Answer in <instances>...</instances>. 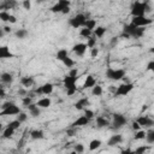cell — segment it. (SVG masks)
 I'll return each mask as SVG.
<instances>
[{"label": "cell", "mask_w": 154, "mask_h": 154, "mask_svg": "<svg viewBox=\"0 0 154 154\" xmlns=\"http://www.w3.org/2000/svg\"><path fill=\"white\" fill-rule=\"evenodd\" d=\"M20 124H22V123H20L18 119H16V120H12V122H10L7 126H11V128H13L14 130H17V129L20 126Z\"/></svg>", "instance_id": "40"}, {"label": "cell", "mask_w": 154, "mask_h": 154, "mask_svg": "<svg viewBox=\"0 0 154 154\" xmlns=\"http://www.w3.org/2000/svg\"><path fill=\"white\" fill-rule=\"evenodd\" d=\"M66 134H67V136H73V135L76 134V128L72 126L71 129H67V130H66Z\"/></svg>", "instance_id": "49"}, {"label": "cell", "mask_w": 154, "mask_h": 154, "mask_svg": "<svg viewBox=\"0 0 154 154\" xmlns=\"http://www.w3.org/2000/svg\"><path fill=\"white\" fill-rule=\"evenodd\" d=\"M131 23L137 25V26H143L144 28L147 25H150L153 23V19H150V18H148L146 16H135L131 19Z\"/></svg>", "instance_id": "6"}, {"label": "cell", "mask_w": 154, "mask_h": 154, "mask_svg": "<svg viewBox=\"0 0 154 154\" xmlns=\"http://www.w3.org/2000/svg\"><path fill=\"white\" fill-rule=\"evenodd\" d=\"M132 89H134V84H132V83H130V82L123 83V84H120V85L117 87V89H116V91H114V96H125V95H128Z\"/></svg>", "instance_id": "5"}, {"label": "cell", "mask_w": 154, "mask_h": 154, "mask_svg": "<svg viewBox=\"0 0 154 154\" xmlns=\"http://www.w3.org/2000/svg\"><path fill=\"white\" fill-rule=\"evenodd\" d=\"M117 42H118V38H117V37H112V40H111V45L114 46V45H117Z\"/></svg>", "instance_id": "56"}, {"label": "cell", "mask_w": 154, "mask_h": 154, "mask_svg": "<svg viewBox=\"0 0 154 154\" xmlns=\"http://www.w3.org/2000/svg\"><path fill=\"white\" fill-rule=\"evenodd\" d=\"M106 77L112 81H119L125 77V71L123 69H113V67H107L106 70Z\"/></svg>", "instance_id": "3"}, {"label": "cell", "mask_w": 154, "mask_h": 154, "mask_svg": "<svg viewBox=\"0 0 154 154\" xmlns=\"http://www.w3.org/2000/svg\"><path fill=\"white\" fill-rule=\"evenodd\" d=\"M147 71H150V72L154 73V60H152L147 64Z\"/></svg>", "instance_id": "46"}, {"label": "cell", "mask_w": 154, "mask_h": 154, "mask_svg": "<svg viewBox=\"0 0 154 154\" xmlns=\"http://www.w3.org/2000/svg\"><path fill=\"white\" fill-rule=\"evenodd\" d=\"M120 36H122V37H125V38H129V37H130V35H129L128 32H124V31L122 32V35H120Z\"/></svg>", "instance_id": "57"}, {"label": "cell", "mask_w": 154, "mask_h": 154, "mask_svg": "<svg viewBox=\"0 0 154 154\" xmlns=\"http://www.w3.org/2000/svg\"><path fill=\"white\" fill-rule=\"evenodd\" d=\"M76 81H77V77H72L70 75H66L63 79V84L66 89H70V88L76 87Z\"/></svg>", "instance_id": "9"}, {"label": "cell", "mask_w": 154, "mask_h": 154, "mask_svg": "<svg viewBox=\"0 0 154 154\" xmlns=\"http://www.w3.org/2000/svg\"><path fill=\"white\" fill-rule=\"evenodd\" d=\"M96 125H97V128H105V126L109 125V122L105 117L99 116V117H96Z\"/></svg>", "instance_id": "20"}, {"label": "cell", "mask_w": 154, "mask_h": 154, "mask_svg": "<svg viewBox=\"0 0 154 154\" xmlns=\"http://www.w3.org/2000/svg\"><path fill=\"white\" fill-rule=\"evenodd\" d=\"M87 48H88L87 43H81V42H79V43H76V45L72 47V52H73V53H76L77 55L82 57V55L85 53Z\"/></svg>", "instance_id": "10"}, {"label": "cell", "mask_w": 154, "mask_h": 154, "mask_svg": "<svg viewBox=\"0 0 154 154\" xmlns=\"http://www.w3.org/2000/svg\"><path fill=\"white\" fill-rule=\"evenodd\" d=\"M90 55H91V58H96L97 55H99V49L97 48H90Z\"/></svg>", "instance_id": "44"}, {"label": "cell", "mask_w": 154, "mask_h": 154, "mask_svg": "<svg viewBox=\"0 0 154 154\" xmlns=\"http://www.w3.org/2000/svg\"><path fill=\"white\" fill-rule=\"evenodd\" d=\"M26 118H28V114H26V113H24V112H20L17 119H18L20 123H23V122H25V120H26Z\"/></svg>", "instance_id": "42"}, {"label": "cell", "mask_w": 154, "mask_h": 154, "mask_svg": "<svg viewBox=\"0 0 154 154\" xmlns=\"http://www.w3.org/2000/svg\"><path fill=\"white\" fill-rule=\"evenodd\" d=\"M77 91V87H73V88H70V89H66V94L69 95V96H71V95H73Z\"/></svg>", "instance_id": "48"}, {"label": "cell", "mask_w": 154, "mask_h": 154, "mask_svg": "<svg viewBox=\"0 0 154 154\" xmlns=\"http://www.w3.org/2000/svg\"><path fill=\"white\" fill-rule=\"evenodd\" d=\"M14 54L12 52H10L7 46H1L0 47V58L2 59H7V58H13Z\"/></svg>", "instance_id": "16"}, {"label": "cell", "mask_w": 154, "mask_h": 154, "mask_svg": "<svg viewBox=\"0 0 154 154\" xmlns=\"http://www.w3.org/2000/svg\"><path fill=\"white\" fill-rule=\"evenodd\" d=\"M101 146V141L100 140H91L89 143V149L90 150H95Z\"/></svg>", "instance_id": "30"}, {"label": "cell", "mask_w": 154, "mask_h": 154, "mask_svg": "<svg viewBox=\"0 0 154 154\" xmlns=\"http://www.w3.org/2000/svg\"><path fill=\"white\" fill-rule=\"evenodd\" d=\"M146 109H147V106H146V105H144V106H143V107H142V111H146Z\"/></svg>", "instance_id": "63"}, {"label": "cell", "mask_w": 154, "mask_h": 154, "mask_svg": "<svg viewBox=\"0 0 154 154\" xmlns=\"http://www.w3.org/2000/svg\"><path fill=\"white\" fill-rule=\"evenodd\" d=\"M128 123V119L125 118V116L120 114V113H114L113 114V128L114 129H119L123 125H125Z\"/></svg>", "instance_id": "7"}, {"label": "cell", "mask_w": 154, "mask_h": 154, "mask_svg": "<svg viewBox=\"0 0 154 154\" xmlns=\"http://www.w3.org/2000/svg\"><path fill=\"white\" fill-rule=\"evenodd\" d=\"M51 103H52L51 99H48V97H42V99H40L37 101V106L41 107V108H47V107L51 106Z\"/></svg>", "instance_id": "23"}, {"label": "cell", "mask_w": 154, "mask_h": 154, "mask_svg": "<svg viewBox=\"0 0 154 154\" xmlns=\"http://www.w3.org/2000/svg\"><path fill=\"white\" fill-rule=\"evenodd\" d=\"M140 126H141V125L138 124V122H137V120L132 123V129H134V130H140Z\"/></svg>", "instance_id": "54"}, {"label": "cell", "mask_w": 154, "mask_h": 154, "mask_svg": "<svg viewBox=\"0 0 154 154\" xmlns=\"http://www.w3.org/2000/svg\"><path fill=\"white\" fill-rule=\"evenodd\" d=\"M28 93H26V90L25 89H23V88H19L18 89V95H20V96H25Z\"/></svg>", "instance_id": "51"}, {"label": "cell", "mask_w": 154, "mask_h": 154, "mask_svg": "<svg viewBox=\"0 0 154 154\" xmlns=\"http://www.w3.org/2000/svg\"><path fill=\"white\" fill-rule=\"evenodd\" d=\"M28 30H25V29H18L16 32H14V35H16V37L17 38H20V40H23V38H25L26 36H28Z\"/></svg>", "instance_id": "28"}, {"label": "cell", "mask_w": 154, "mask_h": 154, "mask_svg": "<svg viewBox=\"0 0 154 154\" xmlns=\"http://www.w3.org/2000/svg\"><path fill=\"white\" fill-rule=\"evenodd\" d=\"M149 53H154V46H153V47L149 49Z\"/></svg>", "instance_id": "61"}, {"label": "cell", "mask_w": 154, "mask_h": 154, "mask_svg": "<svg viewBox=\"0 0 154 154\" xmlns=\"http://www.w3.org/2000/svg\"><path fill=\"white\" fill-rule=\"evenodd\" d=\"M84 116H87L89 119H91V118L94 117V112H93L91 109H87V108H85V109H84Z\"/></svg>", "instance_id": "47"}, {"label": "cell", "mask_w": 154, "mask_h": 154, "mask_svg": "<svg viewBox=\"0 0 154 154\" xmlns=\"http://www.w3.org/2000/svg\"><path fill=\"white\" fill-rule=\"evenodd\" d=\"M57 59L58 60H60V61H63L66 57H67V49L66 48H61V49H59L58 52H57Z\"/></svg>", "instance_id": "26"}, {"label": "cell", "mask_w": 154, "mask_h": 154, "mask_svg": "<svg viewBox=\"0 0 154 154\" xmlns=\"http://www.w3.org/2000/svg\"><path fill=\"white\" fill-rule=\"evenodd\" d=\"M40 88H41V91H42L43 95H49V94H52V91H53V84H52V83H45V84L41 85Z\"/></svg>", "instance_id": "19"}, {"label": "cell", "mask_w": 154, "mask_h": 154, "mask_svg": "<svg viewBox=\"0 0 154 154\" xmlns=\"http://www.w3.org/2000/svg\"><path fill=\"white\" fill-rule=\"evenodd\" d=\"M65 7H67V6H64V5L59 4V2H57L55 5H53L51 7V12H53V13H63V11H64Z\"/></svg>", "instance_id": "24"}, {"label": "cell", "mask_w": 154, "mask_h": 154, "mask_svg": "<svg viewBox=\"0 0 154 154\" xmlns=\"http://www.w3.org/2000/svg\"><path fill=\"white\" fill-rule=\"evenodd\" d=\"M89 105H90L89 100H88L87 97H82V99H79V100L75 103V108L78 109V111H82V109H84L85 106H89Z\"/></svg>", "instance_id": "17"}, {"label": "cell", "mask_w": 154, "mask_h": 154, "mask_svg": "<svg viewBox=\"0 0 154 154\" xmlns=\"http://www.w3.org/2000/svg\"><path fill=\"white\" fill-rule=\"evenodd\" d=\"M26 108L29 109L30 116L34 117V118H36V117H38V116L41 114V109H40V107L37 106V103H36V105H35V103H30Z\"/></svg>", "instance_id": "14"}, {"label": "cell", "mask_w": 154, "mask_h": 154, "mask_svg": "<svg viewBox=\"0 0 154 154\" xmlns=\"http://www.w3.org/2000/svg\"><path fill=\"white\" fill-rule=\"evenodd\" d=\"M85 22H87V17L83 14V13H78L76 14L75 17H72L70 20H69V24L77 29V28H81V26H84L85 25Z\"/></svg>", "instance_id": "4"}, {"label": "cell", "mask_w": 154, "mask_h": 154, "mask_svg": "<svg viewBox=\"0 0 154 154\" xmlns=\"http://www.w3.org/2000/svg\"><path fill=\"white\" fill-rule=\"evenodd\" d=\"M58 2L59 4H61V5H64V6H70V0H58Z\"/></svg>", "instance_id": "52"}, {"label": "cell", "mask_w": 154, "mask_h": 154, "mask_svg": "<svg viewBox=\"0 0 154 154\" xmlns=\"http://www.w3.org/2000/svg\"><path fill=\"white\" fill-rule=\"evenodd\" d=\"M105 32H106V28H105V26H96V28L94 29V34H95V36H97V37H102V36L105 35Z\"/></svg>", "instance_id": "29"}, {"label": "cell", "mask_w": 154, "mask_h": 154, "mask_svg": "<svg viewBox=\"0 0 154 154\" xmlns=\"http://www.w3.org/2000/svg\"><path fill=\"white\" fill-rule=\"evenodd\" d=\"M95 83H96V81H95V78H94L93 76H87V78H85V81H84V83H83V88H84V89L93 88V87L95 85Z\"/></svg>", "instance_id": "18"}, {"label": "cell", "mask_w": 154, "mask_h": 154, "mask_svg": "<svg viewBox=\"0 0 154 154\" xmlns=\"http://www.w3.org/2000/svg\"><path fill=\"white\" fill-rule=\"evenodd\" d=\"M69 12H70V6L65 7V8H64V11H63V13H64V14H66V13H69Z\"/></svg>", "instance_id": "59"}, {"label": "cell", "mask_w": 154, "mask_h": 154, "mask_svg": "<svg viewBox=\"0 0 154 154\" xmlns=\"http://www.w3.org/2000/svg\"><path fill=\"white\" fill-rule=\"evenodd\" d=\"M1 81H2V83L11 84L12 81H13V76H12L10 72H2V73H1Z\"/></svg>", "instance_id": "21"}, {"label": "cell", "mask_w": 154, "mask_h": 154, "mask_svg": "<svg viewBox=\"0 0 154 154\" xmlns=\"http://www.w3.org/2000/svg\"><path fill=\"white\" fill-rule=\"evenodd\" d=\"M91 94H93L94 96H100V95L102 94V88H101V85L95 84V85L93 87V89H91Z\"/></svg>", "instance_id": "32"}, {"label": "cell", "mask_w": 154, "mask_h": 154, "mask_svg": "<svg viewBox=\"0 0 154 154\" xmlns=\"http://www.w3.org/2000/svg\"><path fill=\"white\" fill-rule=\"evenodd\" d=\"M146 141H147L148 143H154V129L147 132V135H146Z\"/></svg>", "instance_id": "36"}, {"label": "cell", "mask_w": 154, "mask_h": 154, "mask_svg": "<svg viewBox=\"0 0 154 154\" xmlns=\"http://www.w3.org/2000/svg\"><path fill=\"white\" fill-rule=\"evenodd\" d=\"M30 136H31L32 140H42V138L45 137L42 130H32V131L30 132Z\"/></svg>", "instance_id": "25"}, {"label": "cell", "mask_w": 154, "mask_h": 154, "mask_svg": "<svg viewBox=\"0 0 154 154\" xmlns=\"http://www.w3.org/2000/svg\"><path fill=\"white\" fill-rule=\"evenodd\" d=\"M20 83L23 87H31L34 84V78L29 77V76H24L20 78Z\"/></svg>", "instance_id": "22"}, {"label": "cell", "mask_w": 154, "mask_h": 154, "mask_svg": "<svg viewBox=\"0 0 154 154\" xmlns=\"http://www.w3.org/2000/svg\"><path fill=\"white\" fill-rule=\"evenodd\" d=\"M43 1H46V0H36V2H37V4H40V2H43Z\"/></svg>", "instance_id": "62"}, {"label": "cell", "mask_w": 154, "mask_h": 154, "mask_svg": "<svg viewBox=\"0 0 154 154\" xmlns=\"http://www.w3.org/2000/svg\"><path fill=\"white\" fill-rule=\"evenodd\" d=\"M13 102H10V101H7V102H4L2 105H1V109H4V108H7V107H10L11 105H12Z\"/></svg>", "instance_id": "53"}, {"label": "cell", "mask_w": 154, "mask_h": 154, "mask_svg": "<svg viewBox=\"0 0 154 154\" xmlns=\"http://www.w3.org/2000/svg\"><path fill=\"white\" fill-rule=\"evenodd\" d=\"M89 122H90V119H89L87 116H81L79 118H77V119L72 123V126H75V128H77V126H84V125L89 124Z\"/></svg>", "instance_id": "13"}, {"label": "cell", "mask_w": 154, "mask_h": 154, "mask_svg": "<svg viewBox=\"0 0 154 154\" xmlns=\"http://www.w3.org/2000/svg\"><path fill=\"white\" fill-rule=\"evenodd\" d=\"M75 152H77V153H83V152H84V146H83L82 143H77V144L75 146Z\"/></svg>", "instance_id": "41"}, {"label": "cell", "mask_w": 154, "mask_h": 154, "mask_svg": "<svg viewBox=\"0 0 154 154\" xmlns=\"http://www.w3.org/2000/svg\"><path fill=\"white\" fill-rule=\"evenodd\" d=\"M2 29H4L5 32H11V28H10V26H4Z\"/></svg>", "instance_id": "60"}, {"label": "cell", "mask_w": 154, "mask_h": 154, "mask_svg": "<svg viewBox=\"0 0 154 154\" xmlns=\"http://www.w3.org/2000/svg\"><path fill=\"white\" fill-rule=\"evenodd\" d=\"M14 134V129L11 126H7L4 131H2V138H10L12 137V135Z\"/></svg>", "instance_id": "27"}, {"label": "cell", "mask_w": 154, "mask_h": 154, "mask_svg": "<svg viewBox=\"0 0 154 154\" xmlns=\"http://www.w3.org/2000/svg\"><path fill=\"white\" fill-rule=\"evenodd\" d=\"M150 11V6L148 4V0H143V1H135L131 4L130 7V13L132 17L135 16H144L146 12Z\"/></svg>", "instance_id": "1"}, {"label": "cell", "mask_w": 154, "mask_h": 154, "mask_svg": "<svg viewBox=\"0 0 154 154\" xmlns=\"http://www.w3.org/2000/svg\"><path fill=\"white\" fill-rule=\"evenodd\" d=\"M122 142H123V136H122V135H112V136L109 137V140L107 141V144H108L109 147H113V146L119 144V143H122Z\"/></svg>", "instance_id": "15"}, {"label": "cell", "mask_w": 154, "mask_h": 154, "mask_svg": "<svg viewBox=\"0 0 154 154\" xmlns=\"http://www.w3.org/2000/svg\"><path fill=\"white\" fill-rule=\"evenodd\" d=\"M0 19H1L2 22H8V19H10V13H8L7 11H1V12H0Z\"/></svg>", "instance_id": "38"}, {"label": "cell", "mask_w": 154, "mask_h": 154, "mask_svg": "<svg viewBox=\"0 0 154 154\" xmlns=\"http://www.w3.org/2000/svg\"><path fill=\"white\" fill-rule=\"evenodd\" d=\"M84 26L88 28V29H90V30H94L96 28V20L95 19H87Z\"/></svg>", "instance_id": "33"}, {"label": "cell", "mask_w": 154, "mask_h": 154, "mask_svg": "<svg viewBox=\"0 0 154 154\" xmlns=\"http://www.w3.org/2000/svg\"><path fill=\"white\" fill-rule=\"evenodd\" d=\"M0 97H5V90H4L2 87H1V89H0Z\"/></svg>", "instance_id": "58"}, {"label": "cell", "mask_w": 154, "mask_h": 154, "mask_svg": "<svg viewBox=\"0 0 154 154\" xmlns=\"http://www.w3.org/2000/svg\"><path fill=\"white\" fill-rule=\"evenodd\" d=\"M123 31H124V32H128V34L130 35V37H135V38H140V37H142L143 34H144L143 26H137V25H135V24H132V23L124 25Z\"/></svg>", "instance_id": "2"}, {"label": "cell", "mask_w": 154, "mask_h": 154, "mask_svg": "<svg viewBox=\"0 0 154 154\" xmlns=\"http://www.w3.org/2000/svg\"><path fill=\"white\" fill-rule=\"evenodd\" d=\"M17 5V1L16 0H4L0 5V10L2 11H6V10H12Z\"/></svg>", "instance_id": "12"}, {"label": "cell", "mask_w": 154, "mask_h": 154, "mask_svg": "<svg viewBox=\"0 0 154 154\" xmlns=\"http://www.w3.org/2000/svg\"><path fill=\"white\" fill-rule=\"evenodd\" d=\"M91 31H93V30H90V29H88V28L83 26V29H81V31H79V35H81L82 37H85V38H88V37H90V35H91Z\"/></svg>", "instance_id": "31"}, {"label": "cell", "mask_w": 154, "mask_h": 154, "mask_svg": "<svg viewBox=\"0 0 154 154\" xmlns=\"http://www.w3.org/2000/svg\"><path fill=\"white\" fill-rule=\"evenodd\" d=\"M22 103H23V106H25V107H28L30 103H32V97L29 95V96H24L23 99H22Z\"/></svg>", "instance_id": "37"}, {"label": "cell", "mask_w": 154, "mask_h": 154, "mask_svg": "<svg viewBox=\"0 0 154 154\" xmlns=\"http://www.w3.org/2000/svg\"><path fill=\"white\" fill-rule=\"evenodd\" d=\"M69 75L72 76V77H77V75H78V70H77V69H72V70L70 71Z\"/></svg>", "instance_id": "50"}, {"label": "cell", "mask_w": 154, "mask_h": 154, "mask_svg": "<svg viewBox=\"0 0 154 154\" xmlns=\"http://www.w3.org/2000/svg\"><path fill=\"white\" fill-rule=\"evenodd\" d=\"M8 22L13 24V23H16V22H17V18H16L13 14H10V19H8Z\"/></svg>", "instance_id": "55"}, {"label": "cell", "mask_w": 154, "mask_h": 154, "mask_svg": "<svg viewBox=\"0 0 154 154\" xmlns=\"http://www.w3.org/2000/svg\"><path fill=\"white\" fill-rule=\"evenodd\" d=\"M23 7L25 10H30L31 8V1L30 0H23Z\"/></svg>", "instance_id": "45"}, {"label": "cell", "mask_w": 154, "mask_h": 154, "mask_svg": "<svg viewBox=\"0 0 154 154\" xmlns=\"http://www.w3.org/2000/svg\"><path fill=\"white\" fill-rule=\"evenodd\" d=\"M87 46H88V48H94V47L96 46V38H94V37H88Z\"/></svg>", "instance_id": "39"}, {"label": "cell", "mask_w": 154, "mask_h": 154, "mask_svg": "<svg viewBox=\"0 0 154 154\" xmlns=\"http://www.w3.org/2000/svg\"><path fill=\"white\" fill-rule=\"evenodd\" d=\"M137 122H138V124L141 126H146V128H149V126H153L154 125V120L150 119L148 116H141V117H138Z\"/></svg>", "instance_id": "11"}, {"label": "cell", "mask_w": 154, "mask_h": 154, "mask_svg": "<svg viewBox=\"0 0 154 154\" xmlns=\"http://www.w3.org/2000/svg\"><path fill=\"white\" fill-rule=\"evenodd\" d=\"M146 150H148V147L147 146H141V147H137L135 149V153H144Z\"/></svg>", "instance_id": "43"}, {"label": "cell", "mask_w": 154, "mask_h": 154, "mask_svg": "<svg viewBox=\"0 0 154 154\" xmlns=\"http://www.w3.org/2000/svg\"><path fill=\"white\" fill-rule=\"evenodd\" d=\"M63 64H64L66 67H72V66L75 65V60H72V59H71V58L67 55V57H66V58L63 60Z\"/></svg>", "instance_id": "35"}, {"label": "cell", "mask_w": 154, "mask_h": 154, "mask_svg": "<svg viewBox=\"0 0 154 154\" xmlns=\"http://www.w3.org/2000/svg\"><path fill=\"white\" fill-rule=\"evenodd\" d=\"M19 113H20V108L13 102L10 107L1 109L0 116H16V114H19Z\"/></svg>", "instance_id": "8"}, {"label": "cell", "mask_w": 154, "mask_h": 154, "mask_svg": "<svg viewBox=\"0 0 154 154\" xmlns=\"http://www.w3.org/2000/svg\"><path fill=\"white\" fill-rule=\"evenodd\" d=\"M146 135H147V132H146L144 130H137V132H136V135H135V140H136V141H138V140H144V138H146Z\"/></svg>", "instance_id": "34"}]
</instances>
